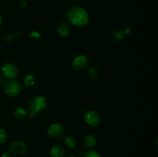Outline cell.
<instances>
[{
	"label": "cell",
	"mask_w": 158,
	"mask_h": 157,
	"mask_svg": "<svg viewBox=\"0 0 158 157\" xmlns=\"http://www.w3.org/2000/svg\"><path fill=\"white\" fill-rule=\"evenodd\" d=\"M68 21L76 27H85L89 24V17L87 11L81 6H73L66 12Z\"/></svg>",
	"instance_id": "6da1fadb"
},
{
	"label": "cell",
	"mask_w": 158,
	"mask_h": 157,
	"mask_svg": "<svg viewBox=\"0 0 158 157\" xmlns=\"http://www.w3.org/2000/svg\"><path fill=\"white\" fill-rule=\"evenodd\" d=\"M47 99L44 96L38 95L31 99L28 104V108L30 112V117H33L34 115L44 110L47 107Z\"/></svg>",
	"instance_id": "7a4b0ae2"
},
{
	"label": "cell",
	"mask_w": 158,
	"mask_h": 157,
	"mask_svg": "<svg viewBox=\"0 0 158 157\" xmlns=\"http://www.w3.org/2000/svg\"><path fill=\"white\" fill-rule=\"evenodd\" d=\"M3 89L6 95L9 97H14L19 94V92H21L22 86L16 80L10 79L5 83Z\"/></svg>",
	"instance_id": "3957f363"
},
{
	"label": "cell",
	"mask_w": 158,
	"mask_h": 157,
	"mask_svg": "<svg viewBox=\"0 0 158 157\" xmlns=\"http://www.w3.org/2000/svg\"><path fill=\"white\" fill-rule=\"evenodd\" d=\"M9 153L16 155H23L28 152V146L21 141L12 142L9 146Z\"/></svg>",
	"instance_id": "277c9868"
},
{
	"label": "cell",
	"mask_w": 158,
	"mask_h": 157,
	"mask_svg": "<svg viewBox=\"0 0 158 157\" xmlns=\"http://www.w3.org/2000/svg\"><path fill=\"white\" fill-rule=\"evenodd\" d=\"M84 120L88 126L92 128H95L100 124V117L97 111L89 110L85 113Z\"/></svg>",
	"instance_id": "5b68a950"
},
{
	"label": "cell",
	"mask_w": 158,
	"mask_h": 157,
	"mask_svg": "<svg viewBox=\"0 0 158 157\" xmlns=\"http://www.w3.org/2000/svg\"><path fill=\"white\" fill-rule=\"evenodd\" d=\"M89 66V60L86 55H80L76 56L73 59L71 66L73 69L77 71H82L83 69H86L87 66Z\"/></svg>",
	"instance_id": "8992f818"
},
{
	"label": "cell",
	"mask_w": 158,
	"mask_h": 157,
	"mask_svg": "<svg viewBox=\"0 0 158 157\" xmlns=\"http://www.w3.org/2000/svg\"><path fill=\"white\" fill-rule=\"evenodd\" d=\"M2 71L6 78L13 79L19 75V69L15 65L12 63H6L2 68Z\"/></svg>",
	"instance_id": "52a82bcc"
},
{
	"label": "cell",
	"mask_w": 158,
	"mask_h": 157,
	"mask_svg": "<svg viewBox=\"0 0 158 157\" xmlns=\"http://www.w3.org/2000/svg\"><path fill=\"white\" fill-rule=\"evenodd\" d=\"M48 135L54 139H58L63 136L65 133V128L59 123H53L50 125L47 130Z\"/></svg>",
	"instance_id": "ba28073f"
},
{
	"label": "cell",
	"mask_w": 158,
	"mask_h": 157,
	"mask_svg": "<svg viewBox=\"0 0 158 157\" xmlns=\"http://www.w3.org/2000/svg\"><path fill=\"white\" fill-rule=\"evenodd\" d=\"M66 153V152L64 148L60 146H52L49 152L51 157H64Z\"/></svg>",
	"instance_id": "9c48e42d"
},
{
	"label": "cell",
	"mask_w": 158,
	"mask_h": 157,
	"mask_svg": "<svg viewBox=\"0 0 158 157\" xmlns=\"http://www.w3.org/2000/svg\"><path fill=\"white\" fill-rule=\"evenodd\" d=\"M57 32H58L59 35L61 37H66L69 35V32H70V29H69V25L66 22H63L59 25L58 28H57Z\"/></svg>",
	"instance_id": "30bf717a"
},
{
	"label": "cell",
	"mask_w": 158,
	"mask_h": 157,
	"mask_svg": "<svg viewBox=\"0 0 158 157\" xmlns=\"http://www.w3.org/2000/svg\"><path fill=\"white\" fill-rule=\"evenodd\" d=\"M97 143V139L94 135H86L83 139V144L86 148H93Z\"/></svg>",
	"instance_id": "8fae6325"
},
{
	"label": "cell",
	"mask_w": 158,
	"mask_h": 157,
	"mask_svg": "<svg viewBox=\"0 0 158 157\" xmlns=\"http://www.w3.org/2000/svg\"><path fill=\"white\" fill-rule=\"evenodd\" d=\"M14 117L17 119H24L28 115V112L23 108H16L13 112Z\"/></svg>",
	"instance_id": "7c38bea8"
},
{
	"label": "cell",
	"mask_w": 158,
	"mask_h": 157,
	"mask_svg": "<svg viewBox=\"0 0 158 157\" xmlns=\"http://www.w3.org/2000/svg\"><path fill=\"white\" fill-rule=\"evenodd\" d=\"M64 142L65 144L69 149H73L77 145V141L74 139V137L71 136V135H66L64 139Z\"/></svg>",
	"instance_id": "4fadbf2b"
},
{
	"label": "cell",
	"mask_w": 158,
	"mask_h": 157,
	"mask_svg": "<svg viewBox=\"0 0 158 157\" xmlns=\"http://www.w3.org/2000/svg\"><path fill=\"white\" fill-rule=\"evenodd\" d=\"M24 84L26 85V86H32L35 83V77L33 76L32 75H26V77L24 78Z\"/></svg>",
	"instance_id": "5bb4252c"
},
{
	"label": "cell",
	"mask_w": 158,
	"mask_h": 157,
	"mask_svg": "<svg viewBox=\"0 0 158 157\" xmlns=\"http://www.w3.org/2000/svg\"><path fill=\"white\" fill-rule=\"evenodd\" d=\"M88 75L92 79H97L99 77V71L95 67H91L88 71Z\"/></svg>",
	"instance_id": "9a60e30c"
},
{
	"label": "cell",
	"mask_w": 158,
	"mask_h": 157,
	"mask_svg": "<svg viewBox=\"0 0 158 157\" xmlns=\"http://www.w3.org/2000/svg\"><path fill=\"white\" fill-rule=\"evenodd\" d=\"M124 36L125 35H123V32H121V31H114L112 34V37L113 38H114V40H115V41H117V42H120V41H122V40H123Z\"/></svg>",
	"instance_id": "2e32d148"
},
{
	"label": "cell",
	"mask_w": 158,
	"mask_h": 157,
	"mask_svg": "<svg viewBox=\"0 0 158 157\" xmlns=\"http://www.w3.org/2000/svg\"><path fill=\"white\" fill-rule=\"evenodd\" d=\"M7 132L4 130V129H0V144H2L7 139Z\"/></svg>",
	"instance_id": "e0dca14e"
},
{
	"label": "cell",
	"mask_w": 158,
	"mask_h": 157,
	"mask_svg": "<svg viewBox=\"0 0 158 157\" xmlns=\"http://www.w3.org/2000/svg\"><path fill=\"white\" fill-rule=\"evenodd\" d=\"M85 157H102L100 152L96 150H90L87 152L85 155Z\"/></svg>",
	"instance_id": "ac0fdd59"
},
{
	"label": "cell",
	"mask_w": 158,
	"mask_h": 157,
	"mask_svg": "<svg viewBox=\"0 0 158 157\" xmlns=\"http://www.w3.org/2000/svg\"><path fill=\"white\" fill-rule=\"evenodd\" d=\"M29 35L31 38H35V39H40V38H41V34L35 30L32 31V32L29 34Z\"/></svg>",
	"instance_id": "d6986e66"
},
{
	"label": "cell",
	"mask_w": 158,
	"mask_h": 157,
	"mask_svg": "<svg viewBox=\"0 0 158 157\" xmlns=\"http://www.w3.org/2000/svg\"><path fill=\"white\" fill-rule=\"evenodd\" d=\"M123 33L124 35H129L131 33V28H126V29H125V30L123 32Z\"/></svg>",
	"instance_id": "ffe728a7"
},
{
	"label": "cell",
	"mask_w": 158,
	"mask_h": 157,
	"mask_svg": "<svg viewBox=\"0 0 158 157\" xmlns=\"http://www.w3.org/2000/svg\"><path fill=\"white\" fill-rule=\"evenodd\" d=\"M1 157H10V154H9V152H3V153L2 154Z\"/></svg>",
	"instance_id": "44dd1931"
},
{
	"label": "cell",
	"mask_w": 158,
	"mask_h": 157,
	"mask_svg": "<svg viewBox=\"0 0 158 157\" xmlns=\"http://www.w3.org/2000/svg\"><path fill=\"white\" fill-rule=\"evenodd\" d=\"M2 23V18L1 15H0V26H1Z\"/></svg>",
	"instance_id": "7402d4cb"
},
{
	"label": "cell",
	"mask_w": 158,
	"mask_h": 157,
	"mask_svg": "<svg viewBox=\"0 0 158 157\" xmlns=\"http://www.w3.org/2000/svg\"><path fill=\"white\" fill-rule=\"evenodd\" d=\"M68 157H76V156H73V155H69V156H68Z\"/></svg>",
	"instance_id": "603a6c76"
},
{
	"label": "cell",
	"mask_w": 158,
	"mask_h": 157,
	"mask_svg": "<svg viewBox=\"0 0 158 157\" xmlns=\"http://www.w3.org/2000/svg\"><path fill=\"white\" fill-rule=\"evenodd\" d=\"M0 82H1V77H0Z\"/></svg>",
	"instance_id": "cb8c5ba5"
}]
</instances>
